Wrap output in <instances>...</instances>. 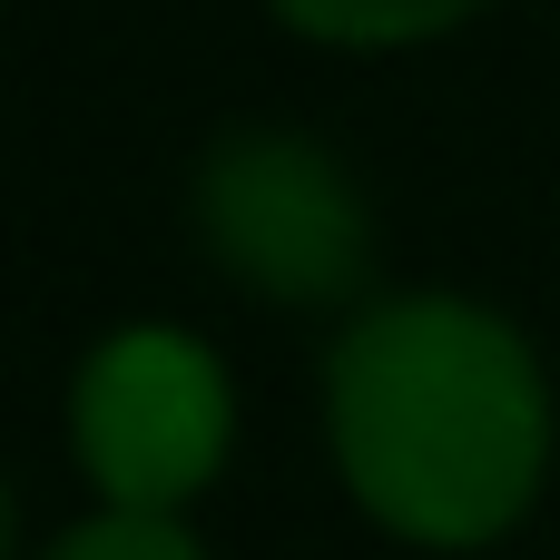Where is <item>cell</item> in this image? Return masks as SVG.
<instances>
[{"label": "cell", "mask_w": 560, "mask_h": 560, "mask_svg": "<svg viewBox=\"0 0 560 560\" xmlns=\"http://www.w3.org/2000/svg\"><path fill=\"white\" fill-rule=\"evenodd\" d=\"M59 433L98 512L187 522L236 463V364L197 325L128 315L69 364Z\"/></svg>", "instance_id": "obj_3"}, {"label": "cell", "mask_w": 560, "mask_h": 560, "mask_svg": "<svg viewBox=\"0 0 560 560\" xmlns=\"http://www.w3.org/2000/svg\"><path fill=\"white\" fill-rule=\"evenodd\" d=\"M502 0H266V20L305 49H345V59H404L433 49L453 30H472Z\"/></svg>", "instance_id": "obj_4"}, {"label": "cell", "mask_w": 560, "mask_h": 560, "mask_svg": "<svg viewBox=\"0 0 560 560\" xmlns=\"http://www.w3.org/2000/svg\"><path fill=\"white\" fill-rule=\"evenodd\" d=\"M345 502L404 551L463 560L512 541L560 463L541 345L463 285H394L325 335L315 374Z\"/></svg>", "instance_id": "obj_1"}, {"label": "cell", "mask_w": 560, "mask_h": 560, "mask_svg": "<svg viewBox=\"0 0 560 560\" xmlns=\"http://www.w3.org/2000/svg\"><path fill=\"white\" fill-rule=\"evenodd\" d=\"M187 226H197V256L276 305V315H354L374 305V197L364 177L345 167L335 138L295 128V118H226L197 167H187Z\"/></svg>", "instance_id": "obj_2"}, {"label": "cell", "mask_w": 560, "mask_h": 560, "mask_svg": "<svg viewBox=\"0 0 560 560\" xmlns=\"http://www.w3.org/2000/svg\"><path fill=\"white\" fill-rule=\"evenodd\" d=\"M30 560H217L187 522H148V512H79V522H59L49 541Z\"/></svg>", "instance_id": "obj_5"}]
</instances>
